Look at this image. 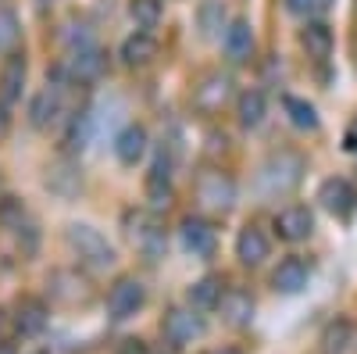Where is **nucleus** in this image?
I'll return each mask as SVG.
<instances>
[{
  "label": "nucleus",
  "instance_id": "27",
  "mask_svg": "<svg viewBox=\"0 0 357 354\" xmlns=\"http://www.w3.org/2000/svg\"><path fill=\"white\" fill-rule=\"evenodd\" d=\"M282 108H286L289 122H293L296 129H304V133H314V129H318V111H314V104H307L304 97H282Z\"/></svg>",
  "mask_w": 357,
  "mask_h": 354
},
{
  "label": "nucleus",
  "instance_id": "32",
  "mask_svg": "<svg viewBox=\"0 0 357 354\" xmlns=\"http://www.w3.org/2000/svg\"><path fill=\"white\" fill-rule=\"evenodd\" d=\"M329 8V0H286V11L296 15V18H307V15H318Z\"/></svg>",
  "mask_w": 357,
  "mask_h": 354
},
{
  "label": "nucleus",
  "instance_id": "13",
  "mask_svg": "<svg viewBox=\"0 0 357 354\" xmlns=\"http://www.w3.org/2000/svg\"><path fill=\"white\" fill-rule=\"evenodd\" d=\"M268 254H272V240L264 236V229L243 226L240 236H236V258H240L243 265H261Z\"/></svg>",
  "mask_w": 357,
  "mask_h": 354
},
{
  "label": "nucleus",
  "instance_id": "37",
  "mask_svg": "<svg viewBox=\"0 0 357 354\" xmlns=\"http://www.w3.org/2000/svg\"><path fill=\"white\" fill-rule=\"evenodd\" d=\"M215 354H240V351H232V347H222V351H215Z\"/></svg>",
  "mask_w": 357,
  "mask_h": 354
},
{
  "label": "nucleus",
  "instance_id": "12",
  "mask_svg": "<svg viewBox=\"0 0 357 354\" xmlns=\"http://www.w3.org/2000/svg\"><path fill=\"white\" fill-rule=\"evenodd\" d=\"M165 340L172 344V347H186V344H193V337H200V318L193 315V311H168L165 315Z\"/></svg>",
  "mask_w": 357,
  "mask_h": 354
},
{
  "label": "nucleus",
  "instance_id": "35",
  "mask_svg": "<svg viewBox=\"0 0 357 354\" xmlns=\"http://www.w3.org/2000/svg\"><path fill=\"white\" fill-rule=\"evenodd\" d=\"M122 354H146V347H143V340H126Z\"/></svg>",
  "mask_w": 357,
  "mask_h": 354
},
{
  "label": "nucleus",
  "instance_id": "24",
  "mask_svg": "<svg viewBox=\"0 0 357 354\" xmlns=\"http://www.w3.org/2000/svg\"><path fill=\"white\" fill-rule=\"evenodd\" d=\"M222 279H215V276H204V279H197L193 286H190V304L197 308V311H215L218 304H222Z\"/></svg>",
  "mask_w": 357,
  "mask_h": 354
},
{
  "label": "nucleus",
  "instance_id": "15",
  "mask_svg": "<svg viewBox=\"0 0 357 354\" xmlns=\"http://www.w3.org/2000/svg\"><path fill=\"white\" fill-rule=\"evenodd\" d=\"M222 47L229 54V61H247V57L254 54V25L247 18L229 22L225 36H222Z\"/></svg>",
  "mask_w": 357,
  "mask_h": 354
},
{
  "label": "nucleus",
  "instance_id": "38",
  "mask_svg": "<svg viewBox=\"0 0 357 354\" xmlns=\"http://www.w3.org/2000/svg\"><path fill=\"white\" fill-rule=\"evenodd\" d=\"M29 354H47V351H29Z\"/></svg>",
  "mask_w": 357,
  "mask_h": 354
},
{
  "label": "nucleus",
  "instance_id": "7",
  "mask_svg": "<svg viewBox=\"0 0 357 354\" xmlns=\"http://www.w3.org/2000/svg\"><path fill=\"white\" fill-rule=\"evenodd\" d=\"M311 229H314V215H311V208H304V204H289V208H282L275 215V233L282 236L286 244L307 240Z\"/></svg>",
  "mask_w": 357,
  "mask_h": 354
},
{
  "label": "nucleus",
  "instance_id": "1",
  "mask_svg": "<svg viewBox=\"0 0 357 354\" xmlns=\"http://www.w3.org/2000/svg\"><path fill=\"white\" fill-rule=\"evenodd\" d=\"M304 179V158L296 151H275L257 172V190L261 197H286L301 186Z\"/></svg>",
  "mask_w": 357,
  "mask_h": 354
},
{
  "label": "nucleus",
  "instance_id": "19",
  "mask_svg": "<svg viewBox=\"0 0 357 354\" xmlns=\"http://www.w3.org/2000/svg\"><path fill=\"white\" fill-rule=\"evenodd\" d=\"M154 57H158V40L146 33V29H139V33H132L122 43V61L129 68H143V65H151Z\"/></svg>",
  "mask_w": 357,
  "mask_h": 354
},
{
  "label": "nucleus",
  "instance_id": "34",
  "mask_svg": "<svg viewBox=\"0 0 357 354\" xmlns=\"http://www.w3.org/2000/svg\"><path fill=\"white\" fill-rule=\"evenodd\" d=\"M8 133H11V111L0 104V140H8Z\"/></svg>",
  "mask_w": 357,
  "mask_h": 354
},
{
  "label": "nucleus",
  "instance_id": "4",
  "mask_svg": "<svg viewBox=\"0 0 357 354\" xmlns=\"http://www.w3.org/2000/svg\"><path fill=\"white\" fill-rule=\"evenodd\" d=\"M232 97V79L222 72H204L200 82L193 86V108L200 115H218Z\"/></svg>",
  "mask_w": 357,
  "mask_h": 354
},
{
  "label": "nucleus",
  "instance_id": "8",
  "mask_svg": "<svg viewBox=\"0 0 357 354\" xmlns=\"http://www.w3.org/2000/svg\"><path fill=\"white\" fill-rule=\"evenodd\" d=\"M318 200H321V208L336 215V219H347L354 212V204H357V193L347 179H340V175H333V179H325L318 186Z\"/></svg>",
  "mask_w": 357,
  "mask_h": 354
},
{
  "label": "nucleus",
  "instance_id": "3",
  "mask_svg": "<svg viewBox=\"0 0 357 354\" xmlns=\"http://www.w3.org/2000/svg\"><path fill=\"white\" fill-rule=\"evenodd\" d=\"M197 200H200V208L225 215L236 204V183L229 179L225 172H204L197 179Z\"/></svg>",
  "mask_w": 357,
  "mask_h": 354
},
{
  "label": "nucleus",
  "instance_id": "11",
  "mask_svg": "<svg viewBox=\"0 0 357 354\" xmlns=\"http://www.w3.org/2000/svg\"><path fill=\"white\" fill-rule=\"evenodd\" d=\"M79 186H82V172H79V165H75L72 158H57V161L47 168V190H50V193L72 200V197L79 193Z\"/></svg>",
  "mask_w": 357,
  "mask_h": 354
},
{
  "label": "nucleus",
  "instance_id": "23",
  "mask_svg": "<svg viewBox=\"0 0 357 354\" xmlns=\"http://www.w3.org/2000/svg\"><path fill=\"white\" fill-rule=\"evenodd\" d=\"M197 29L204 40H215V36H225L229 29V15H225V4L222 0H204L197 8Z\"/></svg>",
  "mask_w": 357,
  "mask_h": 354
},
{
  "label": "nucleus",
  "instance_id": "9",
  "mask_svg": "<svg viewBox=\"0 0 357 354\" xmlns=\"http://www.w3.org/2000/svg\"><path fill=\"white\" fill-rule=\"evenodd\" d=\"M25 72H29L25 54L11 50V54H8V61H4V68H0V104H4V108H11V104H18V101H22V90H25Z\"/></svg>",
  "mask_w": 357,
  "mask_h": 354
},
{
  "label": "nucleus",
  "instance_id": "22",
  "mask_svg": "<svg viewBox=\"0 0 357 354\" xmlns=\"http://www.w3.org/2000/svg\"><path fill=\"white\" fill-rule=\"evenodd\" d=\"M57 115H61V94H57L54 86H47V90H40L33 97V104H29V122L36 129H47V126L57 122Z\"/></svg>",
  "mask_w": 357,
  "mask_h": 354
},
{
  "label": "nucleus",
  "instance_id": "33",
  "mask_svg": "<svg viewBox=\"0 0 357 354\" xmlns=\"http://www.w3.org/2000/svg\"><path fill=\"white\" fill-rule=\"evenodd\" d=\"M343 151L347 154H357V118L347 126V133H343Z\"/></svg>",
  "mask_w": 357,
  "mask_h": 354
},
{
  "label": "nucleus",
  "instance_id": "29",
  "mask_svg": "<svg viewBox=\"0 0 357 354\" xmlns=\"http://www.w3.org/2000/svg\"><path fill=\"white\" fill-rule=\"evenodd\" d=\"M161 0H129V15L139 29H154L161 22Z\"/></svg>",
  "mask_w": 357,
  "mask_h": 354
},
{
  "label": "nucleus",
  "instance_id": "31",
  "mask_svg": "<svg viewBox=\"0 0 357 354\" xmlns=\"http://www.w3.org/2000/svg\"><path fill=\"white\" fill-rule=\"evenodd\" d=\"M0 226L22 229V200L18 197H4V200H0Z\"/></svg>",
  "mask_w": 357,
  "mask_h": 354
},
{
  "label": "nucleus",
  "instance_id": "20",
  "mask_svg": "<svg viewBox=\"0 0 357 354\" xmlns=\"http://www.w3.org/2000/svg\"><path fill=\"white\" fill-rule=\"evenodd\" d=\"M218 308L229 326H250V318H254V297L247 290H225Z\"/></svg>",
  "mask_w": 357,
  "mask_h": 354
},
{
  "label": "nucleus",
  "instance_id": "10",
  "mask_svg": "<svg viewBox=\"0 0 357 354\" xmlns=\"http://www.w3.org/2000/svg\"><path fill=\"white\" fill-rule=\"evenodd\" d=\"M183 247L193 254V258H211L215 247H218V236H215V226L207 219H186L183 222Z\"/></svg>",
  "mask_w": 357,
  "mask_h": 354
},
{
  "label": "nucleus",
  "instance_id": "30",
  "mask_svg": "<svg viewBox=\"0 0 357 354\" xmlns=\"http://www.w3.org/2000/svg\"><path fill=\"white\" fill-rule=\"evenodd\" d=\"M22 40V25H18V15L0 8V54H11Z\"/></svg>",
  "mask_w": 357,
  "mask_h": 354
},
{
  "label": "nucleus",
  "instance_id": "36",
  "mask_svg": "<svg viewBox=\"0 0 357 354\" xmlns=\"http://www.w3.org/2000/svg\"><path fill=\"white\" fill-rule=\"evenodd\" d=\"M0 354H15V347L11 344H0Z\"/></svg>",
  "mask_w": 357,
  "mask_h": 354
},
{
  "label": "nucleus",
  "instance_id": "18",
  "mask_svg": "<svg viewBox=\"0 0 357 354\" xmlns=\"http://www.w3.org/2000/svg\"><path fill=\"white\" fill-rule=\"evenodd\" d=\"M301 47L307 50V57L325 61V57L333 54V47H336V36H333V29L325 25V22H307L301 29Z\"/></svg>",
  "mask_w": 357,
  "mask_h": 354
},
{
  "label": "nucleus",
  "instance_id": "5",
  "mask_svg": "<svg viewBox=\"0 0 357 354\" xmlns=\"http://www.w3.org/2000/svg\"><path fill=\"white\" fill-rule=\"evenodd\" d=\"M143 301H146L143 283L132 279V276H126V279H118V283L111 286V293H107V315H111L114 322H126V318H132V315L143 308Z\"/></svg>",
  "mask_w": 357,
  "mask_h": 354
},
{
  "label": "nucleus",
  "instance_id": "14",
  "mask_svg": "<svg viewBox=\"0 0 357 354\" xmlns=\"http://www.w3.org/2000/svg\"><path fill=\"white\" fill-rule=\"evenodd\" d=\"M307 279H311V265L304 258H286V261H279V269L272 272V286L279 293H301L307 286Z\"/></svg>",
  "mask_w": 357,
  "mask_h": 354
},
{
  "label": "nucleus",
  "instance_id": "2",
  "mask_svg": "<svg viewBox=\"0 0 357 354\" xmlns=\"http://www.w3.org/2000/svg\"><path fill=\"white\" fill-rule=\"evenodd\" d=\"M65 240H68V247H72V254L79 258V265H86V269H111L114 265V247H111V240L100 233V229H93V226H86V222H72L68 229H65Z\"/></svg>",
  "mask_w": 357,
  "mask_h": 354
},
{
  "label": "nucleus",
  "instance_id": "26",
  "mask_svg": "<svg viewBox=\"0 0 357 354\" xmlns=\"http://www.w3.org/2000/svg\"><path fill=\"white\" fill-rule=\"evenodd\" d=\"M136 226L139 229H132V240H136V247L151 258V261H158L161 254H165V233L151 222V219H136Z\"/></svg>",
  "mask_w": 357,
  "mask_h": 354
},
{
  "label": "nucleus",
  "instance_id": "17",
  "mask_svg": "<svg viewBox=\"0 0 357 354\" xmlns=\"http://www.w3.org/2000/svg\"><path fill=\"white\" fill-rule=\"evenodd\" d=\"M47 304L40 297H22L18 308H15V326L22 337H40L47 330Z\"/></svg>",
  "mask_w": 357,
  "mask_h": 354
},
{
  "label": "nucleus",
  "instance_id": "16",
  "mask_svg": "<svg viewBox=\"0 0 357 354\" xmlns=\"http://www.w3.org/2000/svg\"><path fill=\"white\" fill-rule=\"evenodd\" d=\"M146 200L151 208H168L172 204V158H158L151 175H146Z\"/></svg>",
  "mask_w": 357,
  "mask_h": 354
},
{
  "label": "nucleus",
  "instance_id": "25",
  "mask_svg": "<svg viewBox=\"0 0 357 354\" xmlns=\"http://www.w3.org/2000/svg\"><path fill=\"white\" fill-rule=\"evenodd\" d=\"M264 111H268V101H264L261 90H247V94H240V101H236V115H240L243 129H257L264 122Z\"/></svg>",
  "mask_w": 357,
  "mask_h": 354
},
{
  "label": "nucleus",
  "instance_id": "28",
  "mask_svg": "<svg viewBox=\"0 0 357 354\" xmlns=\"http://www.w3.org/2000/svg\"><path fill=\"white\" fill-rule=\"evenodd\" d=\"M350 340H354V326H350L347 318H340V322H333V326L325 330V337H321V354H347Z\"/></svg>",
  "mask_w": 357,
  "mask_h": 354
},
{
  "label": "nucleus",
  "instance_id": "6",
  "mask_svg": "<svg viewBox=\"0 0 357 354\" xmlns=\"http://www.w3.org/2000/svg\"><path fill=\"white\" fill-rule=\"evenodd\" d=\"M104 68H107V54H104L97 43L72 50L68 65H65V72H68L72 82H97V79L104 75Z\"/></svg>",
  "mask_w": 357,
  "mask_h": 354
},
{
  "label": "nucleus",
  "instance_id": "21",
  "mask_svg": "<svg viewBox=\"0 0 357 354\" xmlns=\"http://www.w3.org/2000/svg\"><path fill=\"white\" fill-rule=\"evenodd\" d=\"M146 154V129L143 126H126L114 136V158L122 165H136Z\"/></svg>",
  "mask_w": 357,
  "mask_h": 354
},
{
  "label": "nucleus",
  "instance_id": "39",
  "mask_svg": "<svg viewBox=\"0 0 357 354\" xmlns=\"http://www.w3.org/2000/svg\"><path fill=\"white\" fill-rule=\"evenodd\" d=\"M0 326H4V315H0Z\"/></svg>",
  "mask_w": 357,
  "mask_h": 354
}]
</instances>
